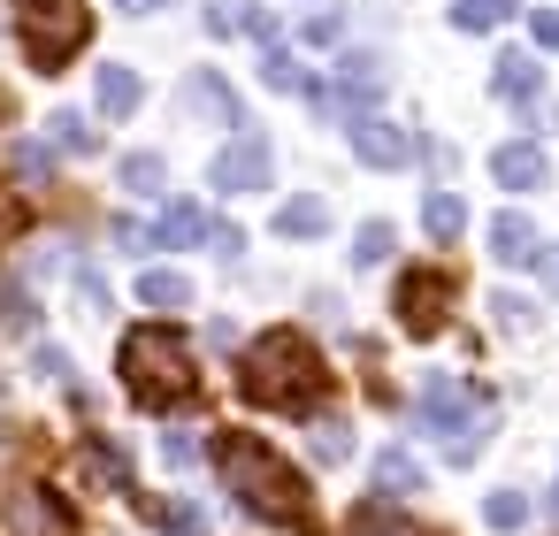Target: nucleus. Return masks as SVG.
I'll list each match as a JSON object with an SVG mask.
<instances>
[{
    "mask_svg": "<svg viewBox=\"0 0 559 536\" xmlns=\"http://www.w3.org/2000/svg\"><path fill=\"white\" fill-rule=\"evenodd\" d=\"M93 93H100V108H108V116H139V100H146V85H139V70H123V62H100V78H93Z\"/></svg>",
    "mask_w": 559,
    "mask_h": 536,
    "instance_id": "obj_15",
    "label": "nucleus"
},
{
    "mask_svg": "<svg viewBox=\"0 0 559 536\" xmlns=\"http://www.w3.org/2000/svg\"><path fill=\"white\" fill-rule=\"evenodd\" d=\"M490 314H498L506 330H528V314H536V307H528V299H506V291H498V299H490Z\"/></svg>",
    "mask_w": 559,
    "mask_h": 536,
    "instance_id": "obj_38",
    "label": "nucleus"
},
{
    "mask_svg": "<svg viewBox=\"0 0 559 536\" xmlns=\"http://www.w3.org/2000/svg\"><path fill=\"white\" fill-rule=\"evenodd\" d=\"M200 24H207L215 39H230V32L246 24V0H207V9H200Z\"/></svg>",
    "mask_w": 559,
    "mask_h": 536,
    "instance_id": "obj_34",
    "label": "nucleus"
},
{
    "mask_svg": "<svg viewBox=\"0 0 559 536\" xmlns=\"http://www.w3.org/2000/svg\"><path fill=\"white\" fill-rule=\"evenodd\" d=\"M116 246H123V253H154V246H162V230H154V223H139V215H116Z\"/></svg>",
    "mask_w": 559,
    "mask_h": 536,
    "instance_id": "obj_33",
    "label": "nucleus"
},
{
    "mask_svg": "<svg viewBox=\"0 0 559 536\" xmlns=\"http://www.w3.org/2000/svg\"><path fill=\"white\" fill-rule=\"evenodd\" d=\"M444 307H452V276L444 269H406L399 291H391V314L406 337H437L444 330Z\"/></svg>",
    "mask_w": 559,
    "mask_h": 536,
    "instance_id": "obj_7",
    "label": "nucleus"
},
{
    "mask_svg": "<svg viewBox=\"0 0 559 536\" xmlns=\"http://www.w3.org/2000/svg\"><path fill=\"white\" fill-rule=\"evenodd\" d=\"M116 9H131V16H154V9H169V0H116Z\"/></svg>",
    "mask_w": 559,
    "mask_h": 536,
    "instance_id": "obj_44",
    "label": "nucleus"
},
{
    "mask_svg": "<svg viewBox=\"0 0 559 536\" xmlns=\"http://www.w3.org/2000/svg\"><path fill=\"white\" fill-rule=\"evenodd\" d=\"M307 444H314V460H322V467H345V460H353V429H345L337 414H330V421H314V437H307Z\"/></svg>",
    "mask_w": 559,
    "mask_h": 536,
    "instance_id": "obj_27",
    "label": "nucleus"
},
{
    "mask_svg": "<svg viewBox=\"0 0 559 536\" xmlns=\"http://www.w3.org/2000/svg\"><path fill=\"white\" fill-rule=\"evenodd\" d=\"M47 131H55V154H78V162H85V154H100V131H93L78 108H55V116H47Z\"/></svg>",
    "mask_w": 559,
    "mask_h": 536,
    "instance_id": "obj_21",
    "label": "nucleus"
},
{
    "mask_svg": "<svg viewBox=\"0 0 559 536\" xmlns=\"http://www.w3.org/2000/svg\"><path fill=\"white\" fill-rule=\"evenodd\" d=\"M131 505H139L146 521H162L169 536H207V521H200V513H192L185 498H146V490H131Z\"/></svg>",
    "mask_w": 559,
    "mask_h": 536,
    "instance_id": "obj_19",
    "label": "nucleus"
},
{
    "mask_svg": "<svg viewBox=\"0 0 559 536\" xmlns=\"http://www.w3.org/2000/svg\"><path fill=\"white\" fill-rule=\"evenodd\" d=\"M85 460H93V467H100V475H108V483H116L123 498L139 490V467L123 460V444H116V437H85Z\"/></svg>",
    "mask_w": 559,
    "mask_h": 536,
    "instance_id": "obj_24",
    "label": "nucleus"
},
{
    "mask_svg": "<svg viewBox=\"0 0 559 536\" xmlns=\"http://www.w3.org/2000/svg\"><path fill=\"white\" fill-rule=\"evenodd\" d=\"M185 108H192V116H207L215 131H246V123H238V93H230V78H223V70H200V78L185 85Z\"/></svg>",
    "mask_w": 559,
    "mask_h": 536,
    "instance_id": "obj_12",
    "label": "nucleus"
},
{
    "mask_svg": "<svg viewBox=\"0 0 559 536\" xmlns=\"http://www.w3.org/2000/svg\"><path fill=\"white\" fill-rule=\"evenodd\" d=\"M536 223L521 215V207H498V223H490V261L498 269H536Z\"/></svg>",
    "mask_w": 559,
    "mask_h": 536,
    "instance_id": "obj_11",
    "label": "nucleus"
},
{
    "mask_svg": "<svg viewBox=\"0 0 559 536\" xmlns=\"http://www.w3.org/2000/svg\"><path fill=\"white\" fill-rule=\"evenodd\" d=\"M207 223H215V215H200L192 200H177V207L162 215V246H207Z\"/></svg>",
    "mask_w": 559,
    "mask_h": 536,
    "instance_id": "obj_25",
    "label": "nucleus"
},
{
    "mask_svg": "<svg viewBox=\"0 0 559 536\" xmlns=\"http://www.w3.org/2000/svg\"><path fill=\"white\" fill-rule=\"evenodd\" d=\"M421 230H429V238H437V246H452V238H460V230H467V200H460V192H444V184H437V192H429V200H421Z\"/></svg>",
    "mask_w": 559,
    "mask_h": 536,
    "instance_id": "obj_17",
    "label": "nucleus"
},
{
    "mask_svg": "<svg viewBox=\"0 0 559 536\" xmlns=\"http://www.w3.org/2000/svg\"><path fill=\"white\" fill-rule=\"evenodd\" d=\"M16 39L32 70H62L93 39V9L85 0H16Z\"/></svg>",
    "mask_w": 559,
    "mask_h": 536,
    "instance_id": "obj_5",
    "label": "nucleus"
},
{
    "mask_svg": "<svg viewBox=\"0 0 559 536\" xmlns=\"http://www.w3.org/2000/svg\"><path fill=\"white\" fill-rule=\"evenodd\" d=\"M0 330H9V337H32L39 330V299L16 276H0Z\"/></svg>",
    "mask_w": 559,
    "mask_h": 536,
    "instance_id": "obj_23",
    "label": "nucleus"
},
{
    "mask_svg": "<svg viewBox=\"0 0 559 536\" xmlns=\"http://www.w3.org/2000/svg\"><path fill=\"white\" fill-rule=\"evenodd\" d=\"M383 490H391V498H414V490H421V460L391 444V452L376 460V498H383Z\"/></svg>",
    "mask_w": 559,
    "mask_h": 536,
    "instance_id": "obj_22",
    "label": "nucleus"
},
{
    "mask_svg": "<svg viewBox=\"0 0 559 536\" xmlns=\"http://www.w3.org/2000/svg\"><path fill=\"white\" fill-rule=\"evenodd\" d=\"M139 307L177 314V307H192V284H185L177 269H139Z\"/></svg>",
    "mask_w": 559,
    "mask_h": 536,
    "instance_id": "obj_18",
    "label": "nucleus"
},
{
    "mask_svg": "<svg viewBox=\"0 0 559 536\" xmlns=\"http://www.w3.org/2000/svg\"><path fill=\"white\" fill-rule=\"evenodd\" d=\"M483 521H490V528H521V521H528V498H521V490H490V498H483Z\"/></svg>",
    "mask_w": 559,
    "mask_h": 536,
    "instance_id": "obj_31",
    "label": "nucleus"
},
{
    "mask_svg": "<svg viewBox=\"0 0 559 536\" xmlns=\"http://www.w3.org/2000/svg\"><path fill=\"white\" fill-rule=\"evenodd\" d=\"M116 376H123L131 406H146V414H177L200 398V353L177 322H139L116 345Z\"/></svg>",
    "mask_w": 559,
    "mask_h": 536,
    "instance_id": "obj_3",
    "label": "nucleus"
},
{
    "mask_svg": "<svg viewBox=\"0 0 559 536\" xmlns=\"http://www.w3.org/2000/svg\"><path fill=\"white\" fill-rule=\"evenodd\" d=\"M490 93L513 100V108H528V100L544 93V62H536V55H498V62H490Z\"/></svg>",
    "mask_w": 559,
    "mask_h": 536,
    "instance_id": "obj_14",
    "label": "nucleus"
},
{
    "mask_svg": "<svg viewBox=\"0 0 559 536\" xmlns=\"http://www.w3.org/2000/svg\"><path fill=\"white\" fill-rule=\"evenodd\" d=\"M337 32H345V16H337V9H322V16H314V24H307V39H314V47H330V39H337Z\"/></svg>",
    "mask_w": 559,
    "mask_h": 536,
    "instance_id": "obj_39",
    "label": "nucleus"
},
{
    "mask_svg": "<svg viewBox=\"0 0 559 536\" xmlns=\"http://www.w3.org/2000/svg\"><path fill=\"white\" fill-rule=\"evenodd\" d=\"M0 521H9V536H78V505L47 483H16L0 498Z\"/></svg>",
    "mask_w": 559,
    "mask_h": 536,
    "instance_id": "obj_6",
    "label": "nucleus"
},
{
    "mask_svg": "<svg viewBox=\"0 0 559 536\" xmlns=\"http://www.w3.org/2000/svg\"><path fill=\"white\" fill-rule=\"evenodd\" d=\"M269 177H276V154H269V139H261V131H238V139L207 162V184H215V192H230V200L269 192Z\"/></svg>",
    "mask_w": 559,
    "mask_h": 536,
    "instance_id": "obj_8",
    "label": "nucleus"
},
{
    "mask_svg": "<svg viewBox=\"0 0 559 536\" xmlns=\"http://www.w3.org/2000/svg\"><path fill=\"white\" fill-rule=\"evenodd\" d=\"M391 246H399V238H391V223H360V238H353V269H383V261H391Z\"/></svg>",
    "mask_w": 559,
    "mask_h": 536,
    "instance_id": "obj_29",
    "label": "nucleus"
},
{
    "mask_svg": "<svg viewBox=\"0 0 559 536\" xmlns=\"http://www.w3.org/2000/svg\"><path fill=\"white\" fill-rule=\"evenodd\" d=\"M353 154H360L368 169H406L421 146H414V131H399L391 116H360V123H353Z\"/></svg>",
    "mask_w": 559,
    "mask_h": 536,
    "instance_id": "obj_9",
    "label": "nucleus"
},
{
    "mask_svg": "<svg viewBox=\"0 0 559 536\" xmlns=\"http://www.w3.org/2000/svg\"><path fill=\"white\" fill-rule=\"evenodd\" d=\"M528 32H536V47H559V9H536Z\"/></svg>",
    "mask_w": 559,
    "mask_h": 536,
    "instance_id": "obj_40",
    "label": "nucleus"
},
{
    "mask_svg": "<svg viewBox=\"0 0 559 536\" xmlns=\"http://www.w3.org/2000/svg\"><path fill=\"white\" fill-rule=\"evenodd\" d=\"M207 246H215L223 261H238V253H246V230H238V223H207Z\"/></svg>",
    "mask_w": 559,
    "mask_h": 536,
    "instance_id": "obj_35",
    "label": "nucleus"
},
{
    "mask_svg": "<svg viewBox=\"0 0 559 536\" xmlns=\"http://www.w3.org/2000/svg\"><path fill=\"white\" fill-rule=\"evenodd\" d=\"M261 85H269V93H307V70H299L284 47H269V55H261Z\"/></svg>",
    "mask_w": 559,
    "mask_h": 536,
    "instance_id": "obj_28",
    "label": "nucleus"
},
{
    "mask_svg": "<svg viewBox=\"0 0 559 536\" xmlns=\"http://www.w3.org/2000/svg\"><path fill=\"white\" fill-rule=\"evenodd\" d=\"M47 169H55V154H47L39 139H16V177H24V184H47Z\"/></svg>",
    "mask_w": 559,
    "mask_h": 536,
    "instance_id": "obj_32",
    "label": "nucleus"
},
{
    "mask_svg": "<svg viewBox=\"0 0 559 536\" xmlns=\"http://www.w3.org/2000/svg\"><path fill=\"white\" fill-rule=\"evenodd\" d=\"M551 505H559V490H551Z\"/></svg>",
    "mask_w": 559,
    "mask_h": 536,
    "instance_id": "obj_45",
    "label": "nucleus"
},
{
    "mask_svg": "<svg viewBox=\"0 0 559 536\" xmlns=\"http://www.w3.org/2000/svg\"><path fill=\"white\" fill-rule=\"evenodd\" d=\"M162 177H169L162 154H123V192H162Z\"/></svg>",
    "mask_w": 559,
    "mask_h": 536,
    "instance_id": "obj_30",
    "label": "nucleus"
},
{
    "mask_svg": "<svg viewBox=\"0 0 559 536\" xmlns=\"http://www.w3.org/2000/svg\"><path fill=\"white\" fill-rule=\"evenodd\" d=\"M513 9H521V0H452V24L460 32H498Z\"/></svg>",
    "mask_w": 559,
    "mask_h": 536,
    "instance_id": "obj_26",
    "label": "nucleus"
},
{
    "mask_svg": "<svg viewBox=\"0 0 559 536\" xmlns=\"http://www.w3.org/2000/svg\"><path fill=\"white\" fill-rule=\"evenodd\" d=\"M162 460H169V467H192V460H200L192 429H169V437H162Z\"/></svg>",
    "mask_w": 559,
    "mask_h": 536,
    "instance_id": "obj_37",
    "label": "nucleus"
},
{
    "mask_svg": "<svg viewBox=\"0 0 559 536\" xmlns=\"http://www.w3.org/2000/svg\"><path fill=\"white\" fill-rule=\"evenodd\" d=\"M490 177H498L506 192H544V184H551V154H544L536 139H513V146L490 154Z\"/></svg>",
    "mask_w": 559,
    "mask_h": 536,
    "instance_id": "obj_10",
    "label": "nucleus"
},
{
    "mask_svg": "<svg viewBox=\"0 0 559 536\" xmlns=\"http://www.w3.org/2000/svg\"><path fill=\"white\" fill-rule=\"evenodd\" d=\"M276 230H284V238H322V230H330V200H322V192L284 200V207H276Z\"/></svg>",
    "mask_w": 559,
    "mask_h": 536,
    "instance_id": "obj_16",
    "label": "nucleus"
},
{
    "mask_svg": "<svg viewBox=\"0 0 559 536\" xmlns=\"http://www.w3.org/2000/svg\"><path fill=\"white\" fill-rule=\"evenodd\" d=\"M238 391L261 414H314L330 398V360L299 330H261L246 345V360H238Z\"/></svg>",
    "mask_w": 559,
    "mask_h": 536,
    "instance_id": "obj_2",
    "label": "nucleus"
},
{
    "mask_svg": "<svg viewBox=\"0 0 559 536\" xmlns=\"http://www.w3.org/2000/svg\"><path fill=\"white\" fill-rule=\"evenodd\" d=\"M421 429L444 444L452 467H467L498 429V391H475L467 376H429L421 383Z\"/></svg>",
    "mask_w": 559,
    "mask_h": 536,
    "instance_id": "obj_4",
    "label": "nucleus"
},
{
    "mask_svg": "<svg viewBox=\"0 0 559 536\" xmlns=\"http://www.w3.org/2000/svg\"><path fill=\"white\" fill-rule=\"evenodd\" d=\"M55 261H62V246H32V253H24V269H32V276H47Z\"/></svg>",
    "mask_w": 559,
    "mask_h": 536,
    "instance_id": "obj_43",
    "label": "nucleus"
},
{
    "mask_svg": "<svg viewBox=\"0 0 559 536\" xmlns=\"http://www.w3.org/2000/svg\"><path fill=\"white\" fill-rule=\"evenodd\" d=\"M330 85L345 93V108H353V116H376V100H383V62H376V55H345Z\"/></svg>",
    "mask_w": 559,
    "mask_h": 536,
    "instance_id": "obj_13",
    "label": "nucleus"
},
{
    "mask_svg": "<svg viewBox=\"0 0 559 536\" xmlns=\"http://www.w3.org/2000/svg\"><path fill=\"white\" fill-rule=\"evenodd\" d=\"M536 276H544V291H559V246H536Z\"/></svg>",
    "mask_w": 559,
    "mask_h": 536,
    "instance_id": "obj_42",
    "label": "nucleus"
},
{
    "mask_svg": "<svg viewBox=\"0 0 559 536\" xmlns=\"http://www.w3.org/2000/svg\"><path fill=\"white\" fill-rule=\"evenodd\" d=\"M78 299H85V307H108V284H100L93 269H78Z\"/></svg>",
    "mask_w": 559,
    "mask_h": 536,
    "instance_id": "obj_41",
    "label": "nucleus"
},
{
    "mask_svg": "<svg viewBox=\"0 0 559 536\" xmlns=\"http://www.w3.org/2000/svg\"><path fill=\"white\" fill-rule=\"evenodd\" d=\"M215 467H223L230 498H238L253 521H276V528H292V536H322V521H314V505H307L299 467H292L269 437L223 429V437H215Z\"/></svg>",
    "mask_w": 559,
    "mask_h": 536,
    "instance_id": "obj_1",
    "label": "nucleus"
},
{
    "mask_svg": "<svg viewBox=\"0 0 559 536\" xmlns=\"http://www.w3.org/2000/svg\"><path fill=\"white\" fill-rule=\"evenodd\" d=\"M32 368H39L47 383H62V376H70V353H62V345H32Z\"/></svg>",
    "mask_w": 559,
    "mask_h": 536,
    "instance_id": "obj_36",
    "label": "nucleus"
},
{
    "mask_svg": "<svg viewBox=\"0 0 559 536\" xmlns=\"http://www.w3.org/2000/svg\"><path fill=\"white\" fill-rule=\"evenodd\" d=\"M353 536H429V528H414V521L399 513V498H368V505L353 513Z\"/></svg>",
    "mask_w": 559,
    "mask_h": 536,
    "instance_id": "obj_20",
    "label": "nucleus"
}]
</instances>
